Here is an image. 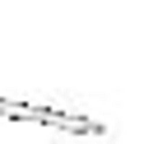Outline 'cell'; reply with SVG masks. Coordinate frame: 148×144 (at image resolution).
Returning <instances> with one entry per match:
<instances>
[{
  "mask_svg": "<svg viewBox=\"0 0 148 144\" xmlns=\"http://www.w3.org/2000/svg\"><path fill=\"white\" fill-rule=\"evenodd\" d=\"M0 116H9V121H37V125H60V130H74V135H102V125L92 116L56 111V107H32V102H9V98H0Z\"/></svg>",
  "mask_w": 148,
  "mask_h": 144,
  "instance_id": "obj_1",
  "label": "cell"
}]
</instances>
